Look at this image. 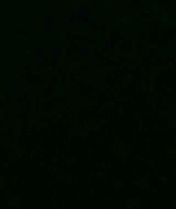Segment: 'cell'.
I'll list each match as a JSON object with an SVG mask.
<instances>
[{"mask_svg": "<svg viewBox=\"0 0 176 209\" xmlns=\"http://www.w3.org/2000/svg\"><path fill=\"white\" fill-rule=\"evenodd\" d=\"M46 51L43 47H36L34 50V57L35 59H45Z\"/></svg>", "mask_w": 176, "mask_h": 209, "instance_id": "obj_1", "label": "cell"}, {"mask_svg": "<svg viewBox=\"0 0 176 209\" xmlns=\"http://www.w3.org/2000/svg\"><path fill=\"white\" fill-rule=\"evenodd\" d=\"M32 66H33V70L36 72H45L46 70L45 62H35Z\"/></svg>", "mask_w": 176, "mask_h": 209, "instance_id": "obj_2", "label": "cell"}, {"mask_svg": "<svg viewBox=\"0 0 176 209\" xmlns=\"http://www.w3.org/2000/svg\"><path fill=\"white\" fill-rule=\"evenodd\" d=\"M32 104H33V109H38L39 104H40V91H34Z\"/></svg>", "mask_w": 176, "mask_h": 209, "instance_id": "obj_3", "label": "cell"}, {"mask_svg": "<svg viewBox=\"0 0 176 209\" xmlns=\"http://www.w3.org/2000/svg\"><path fill=\"white\" fill-rule=\"evenodd\" d=\"M51 55L54 59H62V49L61 47H55L51 50Z\"/></svg>", "mask_w": 176, "mask_h": 209, "instance_id": "obj_4", "label": "cell"}, {"mask_svg": "<svg viewBox=\"0 0 176 209\" xmlns=\"http://www.w3.org/2000/svg\"><path fill=\"white\" fill-rule=\"evenodd\" d=\"M13 111H15V116L18 117V119H21L24 116L25 109L22 107H13Z\"/></svg>", "mask_w": 176, "mask_h": 209, "instance_id": "obj_5", "label": "cell"}, {"mask_svg": "<svg viewBox=\"0 0 176 209\" xmlns=\"http://www.w3.org/2000/svg\"><path fill=\"white\" fill-rule=\"evenodd\" d=\"M26 93H28V89H21L17 93V98L19 101H23V100L26 99Z\"/></svg>", "mask_w": 176, "mask_h": 209, "instance_id": "obj_6", "label": "cell"}, {"mask_svg": "<svg viewBox=\"0 0 176 209\" xmlns=\"http://www.w3.org/2000/svg\"><path fill=\"white\" fill-rule=\"evenodd\" d=\"M50 164H52V165H54V164H60V155H57V154H53L51 155L50 156Z\"/></svg>", "mask_w": 176, "mask_h": 209, "instance_id": "obj_7", "label": "cell"}, {"mask_svg": "<svg viewBox=\"0 0 176 209\" xmlns=\"http://www.w3.org/2000/svg\"><path fill=\"white\" fill-rule=\"evenodd\" d=\"M77 55L79 57H87L88 56V50L84 49V47H78L77 49Z\"/></svg>", "mask_w": 176, "mask_h": 209, "instance_id": "obj_8", "label": "cell"}, {"mask_svg": "<svg viewBox=\"0 0 176 209\" xmlns=\"http://www.w3.org/2000/svg\"><path fill=\"white\" fill-rule=\"evenodd\" d=\"M44 129L42 128V125H36L34 129H33V135H39V134H44Z\"/></svg>", "mask_w": 176, "mask_h": 209, "instance_id": "obj_9", "label": "cell"}, {"mask_svg": "<svg viewBox=\"0 0 176 209\" xmlns=\"http://www.w3.org/2000/svg\"><path fill=\"white\" fill-rule=\"evenodd\" d=\"M41 87H42V90H49L51 89V86H52V83L51 82H47V80H44V82H41Z\"/></svg>", "mask_w": 176, "mask_h": 209, "instance_id": "obj_10", "label": "cell"}, {"mask_svg": "<svg viewBox=\"0 0 176 209\" xmlns=\"http://www.w3.org/2000/svg\"><path fill=\"white\" fill-rule=\"evenodd\" d=\"M15 160H17V161H22V160H24V152H23V151L15 152Z\"/></svg>", "mask_w": 176, "mask_h": 209, "instance_id": "obj_11", "label": "cell"}, {"mask_svg": "<svg viewBox=\"0 0 176 209\" xmlns=\"http://www.w3.org/2000/svg\"><path fill=\"white\" fill-rule=\"evenodd\" d=\"M67 57H68V49L62 47V59H67Z\"/></svg>", "mask_w": 176, "mask_h": 209, "instance_id": "obj_12", "label": "cell"}, {"mask_svg": "<svg viewBox=\"0 0 176 209\" xmlns=\"http://www.w3.org/2000/svg\"><path fill=\"white\" fill-rule=\"evenodd\" d=\"M51 121H49V120H45L44 122H43V125H42V128L44 130H49L51 129Z\"/></svg>", "mask_w": 176, "mask_h": 209, "instance_id": "obj_13", "label": "cell"}, {"mask_svg": "<svg viewBox=\"0 0 176 209\" xmlns=\"http://www.w3.org/2000/svg\"><path fill=\"white\" fill-rule=\"evenodd\" d=\"M45 163L43 162V161H39L38 162V169H41V171H45Z\"/></svg>", "mask_w": 176, "mask_h": 209, "instance_id": "obj_14", "label": "cell"}, {"mask_svg": "<svg viewBox=\"0 0 176 209\" xmlns=\"http://www.w3.org/2000/svg\"><path fill=\"white\" fill-rule=\"evenodd\" d=\"M10 162H9V160H6L5 162L2 163V169H10Z\"/></svg>", "mask_w": 176, "mask_h": 209, "instance_id": "obj_15", "label": "cell"}, {"mask_svg": "<svg viewBox=\"0 0 176 209\" xmlns=\"http://www.w3.org/2000/svg\"><path fill=\"white\" fill-rule=\"evenodd\" d=\"M3 194L5 195H8V196H11V195L13 194V190H12V188H5L3 189Z\"/></svg>", "mask_w": 176, "mask_h": 209, "instance_id": "obj_16", "label": "cell"}, {"mask_svg": "<svg viewBox=\"0 0 176 209\" xmlns=\"http://www.w3.org/2000/svg\"><path fill=\"white\" fill-rule=\"evenodd\" d=\"M3 201H5L7 205H10L11 204V198L10 196H8V195H5V197H3Z\"/></svg>", "mask_w": 176, "mask_h": 209, "instance_id": "obj_17", "label": "cell"}, {"mask_svg": "<svg viewBox=\"0 0 176 209\" xmlns=\"http://www.w3.org/2000/svg\"><path fill=\"white\" fill-rule=\"evenodd\" d=\"M83 127H84V128H85L86 130L89 128V125H88V122H87L86 120H83Z\"/></svg>", "mask_w": 176, "mask_h": 209, "instance_id": "obj_18", "label": "cell"}, {"mask_svg": "<svg viewBox=\"0 0 176 209\" xmlns=\"http://www.w3.org/2000/svg\"><path fill=\"white\" fill-rule=\"evenodd\" d=\"M33 121V119H32V117H28L26 119H25V125H29L30 122H32Z\"/></svg>", "mask_w": 176, "mask_h": 209, "instance_id": "obj_19", "label": "cell"}, {"mask_svg": "<svg viewBox=\"0 0 176 209\" xmlns=\"http://www.w3.org/2000/svg\"><path fill=\"white\" fill-rule=\"evenodd\" d=\"M29 125V127H30L31 129L33 130V129H34V128H35V127H36V123H35V122H33V121H32V122H30V123H29V125Z\"/></svg>", "mask_w": 176, "mask_h": 209, "instance_id": "obj_20", "label": "cell"}, {"mask_svg": "<svg viewBox=\"0 0 176 209\" xmlns=\"http://www.w3.org/2000/svg\"><path fill=\"white\" fill-rule=\"evenodd\" d=\"M81 137L83 138V140L85 141L86 138H87V133H86V132H81Z\"/></svg>", "mask_w": 176, "mask_h": 209, "instance_id": "obj_21", "label": "cell"}, {"mask_svg": "<svg viewBox=\"0 0 176 209\" xmlns=\"http://www.w3.org/2000/svg\"><path fill=\"white\" fill-rule=\"evenodd\" d=\"M17 84H18V85H22V84H23V79H22V78H18V79H17Z\"/></svg>", "mask_w": 176, "mask_h": 209, "instance_id": "obj_22", "label": "cell"}, {"mask_svg": "<svg viewBox=\"0 0 176 209\" xmlns=\"http://www.w3.org/2000/svg\"><path fill=\"white\" fill-rule=\"evenodd\" d=\"M25 53H26V54H28V55H30V54H31V51L29 50V49H28V50L25 51Z\"/></svg>", "mask_w": 176, "mask_h": 209, "instance_id": "obj_23", "label": "cell"}, {"mask_svg": "<svg viewBox=\"0 0 176 209\" xmlns=\"http://www.w3.org/2000/svg\"><path fill=\"white\" fill-rule=\"evenodd\" d=\"M84 150H85V145L83 144V145H81V151H84Z\"/></svg>", "mask_w": 176, "mask_h": 209, "instance_id": "obj_24", "label": "cell"}, {"mask_svg": "<svg viewBox=\"0 0 176 209\" xmlns=\"http://www.w3.org/2000/svg\"><path fill=\"white\" fill-rule=\"evenodd\" d=\"M0 163H1V153H0Z\"/></svg>", "mask_w": 176, "mask_h": 209, "instance_id": "obj_25", "label": "cell"}]
</instances>
